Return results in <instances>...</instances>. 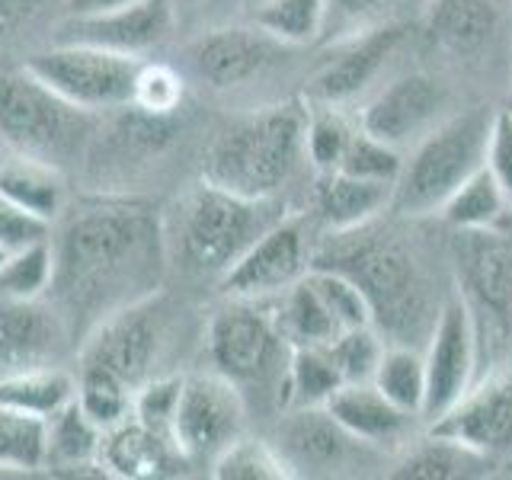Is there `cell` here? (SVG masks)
I'll return each instance as SVG.
<instances>
[{"mask_svg":"<svg viewBox=\"0 0 512 480\" xmlns=\"http://www.w3.org/2000/svg\"><path fill=\"white\" fill-rule=\"evenodd\" d=\"M52 253L48 301L80 346L106 317L157 295L167 269L164 221L138 199H87L52 231Z\"/></svg>","mask_w":512,"mask_h":480,"instance_id":"cell-1","label":"cell"},{"mask_svg":"<svg viewBox=\"0 0 512 480\" xmlns=\"http://www.w3.org/2000/svg\"><path fill=\"white\" fill-rule=\"evenodd\" d=\"M311 269H330L356 282L372 311V327L388 346L416 349L436 327L442 304L436 308L432 301L420 260L378 218L349 231H327L311 253Z\"/></svg>","mask_w":512,"mask_h":480,"instance_id":"cell-2","label":"cell"},{"mask_svg":"<svg viewBox=\"0 0 512 480\" xmlns=\"http://www.w3.org/2000/svg\"><path fill=\"white\" fill-rule=\"evenodd\" d=\"M308 106L288 100L231 122L205 154L202 180L247 199H279L304 151Z\"/></svg>","mask_w":512,"mask_h":480,"instance_id":"cell-3","label":"cell"},{"mask_svg":"<svg viewBox=\"0 0 512 480\" xmlns=\"http://www.w3.org/2000/svg\"><path fill=\"white\" fill-rule=\"evenodd\" d=\"M282 218L279 199H247L202 180L180 202L173 247L189 272L221 279Z\"/></svg>","mask_w":512,"mask_h":480,"instance_id":"cell-4","label":"cell"},{"mask_svg":"<svg viewBox=\"0 0 512 480\" xmlns=\"http://www.w3.org/2000/svg\"><path fill=\"white\" fill-rule=\"evenodd\" d=\"M493 116L490 109L448 116L413 144L391 196V208L400 218L436 215L452 192L487 164Z\"/></svg>","mask_w":512,"mask_h":480,"instance_id":"cell-5","label":"cell"},{"mask_svg":"<svg viewBox=\"0 0 512 480\" xmlns=\"http://www.w3.org/2000/svg\"><path fill=\"white\" fill-rule=\"evenodd\" d=\"M93 132L96 112L64 100L26 64L0 71V141L13 154L64 170L84 157Z\"/></svg>","mask_w":512,"mask_h":480,"instance_id":"cell-6","label":"cell"},{"mask_svg":"<svg viewBox=\"0 0 512 480\" xmlns=\"http://www.w3.org/2000/svg\"><path fill=\"white\" fill-rule=\"evenodd\" d=\"M452 260L477 336V362L503 359L512 349V240L503 231H455Z\"/></svg>","mask_w":512,"mask_h":480,"instance_id":"cell-7","label":"cell"},{"mask_svg":"<svg viewBox=\"0 0 512 480\" xmlns=\"http://www.w3.org/2000/svg\"><path fill=\"white\" fill-rule=\"evenodd\" d=\"M208 356L215 372L234 381L240 394L247 388L285 391L292 346L282 340L263 301L228 298L208 320Z\"/></svg>","mask_w":512,"mask_h":480,"instance_id":"cell-8","label":"cell"},{"mask_svg":"<svg viewBox=\"0 0 512 480\" xmlns=\"http://www.w3.org/2000/svg\"><path fill=\"white\" fill-rule=\"evenodd\" d=\"M141 64L144 61L135 55L84 42H61L58 48L26 58V68L39 80H45L64 100L90 112L125 109L132 103Z\"/></svg>","mask_w":512,"mask_h":480,"instance_id":"cell-9","label":"cell"},{"mask_svg":"<svg viewBox=\"0 0 512 480\" xmlns=\"http://www.w3.org/2000/svg\"><path fill=\"white\" fill-rule=\"evenodd\" d=\"M247 404L221 372L186 375L176 397L170 436L189 468H212L215 458L244 436Z\"/></svg>","mask_w":512,"mask_h":480,"instance_id":"cell-10","label":"cell"},{"mask_svg":"<svg viewBox=\"0 0 512 480\" xmlns=\"http://www.w3.org/2000/svg\"><path fill=\"white\" fill-rule=\"evenodd\" d=\"M272 445L279 448L292 477L352 474L378 452L352 436L327 407H288Z\"/></svg>","mask_w":512,"mask_h":480,"instance_id":"cell-11","label":"cell"},{"mask_svg":"<svg viewBox=\"0 0 512 480\" xmlns=\"http://www.w3.org/2000/svg\"><path fill=\"white\" fill-rule=\"evenodd\" d=\"M164 346V330L154 311V298L132 304L106 317L84 343H80V368L103 372L135 391L154 378V365Z\"/></svg>","mask_w":512,"mask_h":480,"instance_id":"cell-12","label":"cell"},{"mask_svg":"<svg viewBox=\"0 0 512 480\" xmlns=\"http://www.w3.org/2000/svg\"><path fill=\"white\" fill-rule=\"evenodd\" d=\"M311 240L304 221L282 218L218 279L224 298L269 301L292 288L311 269Z\"/></svg>","mask_w":512,"mask_h":480,"instance_id":"cell-13","label":"cell"},{"mask_svg":"<svg viewBox=\"0 0 512 480\" xmlns=\"http://www.w3.org/2000/svg\"><path fill=\"white\" fill-rule=\"evenodd\" d=\"M423 362L426 397L420 416L426 423H436L477 381V336L461 295H452L439 308L436 327H432L426 340Z\"/></svg>","mask_w":512,"mask_h":480,"instance_id":"cell-14","label":"cell"},{"mask_svg":"<svg viewBox=\"0 0 512 480\" xmlns=\"http://www.w3.org/2000/svg\"><path fill=\"white\" fill-rule=\"evenodd\" d=\"M445 109L448 93L436 77L404 74L365 103L359 128L400 151L404 144H416L426 132H432L442 122Z\"/></svg>","mask_w":512,"mask_h":480,"instance_id":"cell-15","label":"cell"},{"mask_svg":"<svg viewBox=\"0 0 512 480\" xmlns=\"http://www.w3.org/2000/svg\"><path fill=\"white\" fill-rule=\"evenodd\" d=\"M404 23H381L372 29L352 32L346 39H336V52L327 64H320L308 80V103L343 106L356 100L375 84V77L391 61L397 45L404 42Z\"/></svg>","mask_w":512,"mask_h":480,"instance_id":"cell-16","label":"cell"},{"mask_svg":"<svg viewBox=\"0 0 512 480\" xmlns=\"http://www.w3.org/2000/svg\"><path fill=\"white\" fill-rule=\"evenodd\" d=\"M429 432L471 445L487 458L512 452V368L474 381L452 410L429 423Z\"/></svg>","mask_w":512,"mask_h":480,"instance_id":"cell-17","label":"cell"},{"mask_svg":"<svg viewBox=\"0 0 512 480\" xmlns=\"http://www.w3.org/2000/svg\"><path fill=\"white\" fill-rule=\"evenodd\" d=\"M279 39L260 26H218L189 45V64L199 80L215 90H231L266 74L282 55Z\"/></svg>","mask_w":512,"mask_h":480,"instance_id":"cell-18","label":"cell"},{"mask_svg":"<svg viewBox=\"0 0 512 480\" xmlns=\"http://www.w3.org/2000/svg\"><path fill=\"white\" fill-rule=\"evenodd\" d=\"M71 333L48 298H0V378L55 365Z\"/></svg>","mask_w":512,"mask_h":480,"instance_id":"cell-19","label":"cell"},{"mask_svg":"<svg viewBox=\"0 0 512 480\" xmlns=\"http://www.w3.org/2000/svg\"><path fill=\"white\" fill-rule=\"evenodd\" d=\"M176 26L173 0H135V4L96 13V16H74L64 26V42L100 45L109 52L122 55H144L151 48L164 45Z\"/></svg>","mask_w":512,"mask_h":480,"instance_id":"cell-20","label":"cell"},{"mask_svg":"<svg viewBox=\"0 0 512 480\" xmlns=\"http://www.w3.org/2000/svg\"><path fill=\"white\" fill-rule=\"evenodd\" d=\"M100 468L116 477H164L176 474V468H189L176 448L170 432H160L138 416L109 426L100 442Z\"/></svg>","mask_w":512,"mask_h":480,"instance_id":"cell-21","label":"cell"},{"mask_svg":"<svg viewBox=\"0 0 512 480\" xmlns=\"http://www.w3.org/2000/svg\"><path fill=\"white\" fill-rule=\"evenodd\" d=\"M324 407L352 432V436L372 448H397L410 442L413 436L416 413H407L397 404H391L372 381L340 384Z\"/></svg>","mask_w":512,"mask_h":480,"instance_id":"cell-22","label":"cell"},{"mask_svg":"<svg viewBox=\"0 0 512 480\" xmlns=\"http://www.w3.org/2000/svg\"><path fill=\"white\" fill-rule=\"evenodd\" d=\"M503 29L500 0H426V32L452 55H477Z\"/></svg>","mask_w":512,"mask_h":480,"instance_id":"cell-23","label":"cell"},{"mask_svg":"<svg viewBox=\"0 0 512 480\" xmlns=\"http://www.w3.org/2000/svg\"><path fill=\"white\" fill-rule=\"evenodd\" d=\"M394 186L359 180L343 170L317 173L314 186V215L327 231H349L359 224L375 221L391 205Z\"/></svg>","mask_w":512,"mask_h":480,"instance_id":"cell-24","label":"cell"},{"mask_svg":"<svg viewBox=\"0 0 512 480\" xmlns=\"http://www.w3.org/2000/svg\"><path fill=\"white\" fill-rule=\"evenodd\" d=\"M272 320H276V330L282 333V340L298 349V346H327L333 336H340L333 314L327 311L324 298L317 295V288L311 276L298 279L292 288H285L282 295L263 301Z\"/></svg>","mask_w":512,"mask_h":480,"instance_id":"cell-25","label":"cell"},{"mask_svg":"<svg viewBox=\"0 0 512 480\" xmlns=\"http://www.w3.org/2000/svg\"><path fill=\"white\" fill-rule=\"evenodd\" d=\"M0 192L48 224L64 215V176L42 160L16 154L10 164L0 167Z\"/></svg>","mask_w":512,"mask_h":480,"instance_id":"cell-26","label":"cell"},{"mask_svg":"<svg viewBox=\"0 0 512 480\" xmlns=\"http://www.w3.org/2000/svg\"><path fill=\"white\" fill-rule=\"evenodd\" d=\"M74 397H77V378L58 365H42L0 378V404L29 416H39V420H52Z\"/></svg>","mask_w":512,"mask_h":480,"instance_id":"cell-27","label":"cell"},{"mask_svg":"<svg viewBox=\"0 0 512 480\" xmlns=\"http://www.w3.org/2000/svg\"><path fill=\"white\" fill-rule=\"evenodd\" d=\"M490 468V458L471 445H461L445 436H429L416 442L407 458L391 471V477L404 480H461V477H480Z\"/></svg>","mask_w":512,"mask_h":480,"instance_id":"cell-28","label":"cell"},{"mask_svg":"<svg viewBox=\"0 0 512 480\" xmlns=\"http://www.w3.org/2000/svg\"><path fill=\"white\" fill-rule=\"evenodd\" d=\"M512 212L500 183L493 180L487 164L480 167L471 180H464L452 199H448L439 215L452 231H503V224Z\"/></svg>","mask_w":512,"mask_h":480,"instance_id":"cell-29","label":"cell"},{"mask_svg":"<svg viewBox=\"0 0 512 480\" xmlns=\"http://www.w3.org/2000/svg\"><path fill=\"white\" fill-rule=\"evenodd\" d=\"M45 426H48L45 468H71L74 471V468L100 464L103 429L80 410L77 397L64 410H58L52 420H45Z\"/></svg>","mask_w":512,"mask_h":480,"instance_id":"cell-30","label":"cell"},{"mask_svg":"<svg viewBox=\"0 0 512 480\" xmlns=\"http://www.w3.org/2000/svg\"><path fill=\"white\" fill-rule=\"evenodd\" d=\"M343 378L324 346H298L288 356L285 404L288 407H324Z\"/></svg>","mask_w":512,"mask_h":480,"instance_id":"cell-31","label":"cell"},{"mask_svg":"<svg viewBox=\"0 0 512 480\" xmlns=\"http://www.w3.org/2000/svg\"><path fill=\"white\" fill-rule=\"evenodd\" d=\"M375 388L407 413H423L426 397V362L423 352L413 346H384V356L372 378Z\"/></svg>","mask_w":512,"mask_h":480,"instance_id":"cell-32","label":"cell"},{"mask_svg":"<svg viewBox=\"0 0 512 480\" xmlns=\"http://www.w3.org/2000/svg\"><path fill=\"white\" fill-rule=\"evenodd\" d=\"M327 20V0H266L253 10V23L285 45L320 39Z\"/></svg>","mask_w":512,"mask_h":480,"instance_id":"cell-33","label":"cell"},{"mask_svg":"<svg viewBox=\"0 0 512 480\" xmlns=\"http://www.w3.org/2000/svg\"><path fill=\"white\" fill-rule=\"evenodd\" d=\"M45 442V420L0 404V468L23 474L45 468Z\"/></svg>","mask_w":512,"mask_h":480,"instance_id":"cell-34","label":"cell"},{"mask_svg":"<svg viewBox=\"0 0 512 480\" xmlns=\"http://www.w3.org/2000/svg\"><path fill=\"white\" fill-rule=\"evenodd\" d=\"M55 276V253L52 237L39 240V244L7 253L4 266H0V298H48Z\"/></svg>","mask_w":512,"mask_h":480,"instance_id":"cell-35","label":"cell"},{"mask_svg":"<svg viewBox=\"0 0 512 480\" xmlns=\"http://www.w3.org/2000/svg\"><path fill=\"white\" fill-rule=\"evenodd\" d=\"M352 128L343 112L336 106H324V103H308V128H304V151H308V160L317 173H333L340 170L343 154L349 148Z\"/></svg>","mask_w":512,"mask_h":480,"instance_id":"cell-36","label":"cell"},{"mask_svg":"<svg viewBox=\"0 0 512 480\" xmlns=\"http://www.w3.org/2000/svg\"><path fill=\"white\" fill-rule=\"evenodd\" d=\"M212 474L218 480H285L292 477L288 464L282 461L279 448L263 439L240 436L215 458Z\"/></svg>","mask_w":512,"mask_h":480,"instance_id":"cell-37","label":"cell"},{"mask_svg":"<svg viewBox=\"0 0 512 480\" xmlns=\"http://www.w3.org/2000/svg\"><path fill=\"white\" fill-rule=\"evenodd\" d=\"M384 336L368 324V327H352L343 330L340 336L324 346L327 356L333 359L336 372H340L343 384H359V381H372L375 368L384 356Z\"/></svg>","mask_w":512,"mask_h":480,"instance_id":"cell-38","label":"cell"},{"mask_svg":"<svg viewBox=\"0 0 512 480\" xmlns=\"http://www.w3.org/2000/svg\"><path fill=\"white\" fill-rule=\"evenodd\" d=\"M400 167H404V157H400L397 148L384 144L378 138H372L362 128H356L352 135L349 148L343 154V164L340 170L349 176H359V180H375V183H397Z\"/></svg>","mask_w":512,"mask_h":480,"instance_id":"cell-39","label":"cell"},{"mask_svg":"<svg viewBox=\"0 0 512 480\" xmlns=\"http://www.w3.org/2000/svg\"><path fill=\"white\" fill-rule=\"evenodd\" d=\"M308 276L317 288V295L324 298L327 311L333 314L336 327L352 330V327H368L372 324V311H368V301L359 292L356 282H349L340 272H330V269H308Z\"/></svg>","mask_w":512,"mask_h":480,"instance_id":"cell-40","label":"cell"},{"mask_svg":"<svg viewBox=\"0 0 512 480\" xmlns=\"http://www.w3.org/2000/svg\"><path fill=\"white\" fill-rule=\"evenodd\" d=\"M183 103V77L176 74L167 64H141L138 80H135V93L132 103L138 112H148V116L160 119H173V112Z\"/></svg>","mask_w":512,"mask_h":480,"instance_id":"cell-41","label":"cell"},{"mask_svg":"<svg viewBox=\"0 0 512 480\" xmlns=\"http://www.w3.org/2000/svg\"><path fill=\"white\" fill-rule=\"evenodd\" d=\"M397 4L400 0H327V20H324V32H320V36L346 39L352 32L391 23L388 10Z\"/></svg>","mask_w":512,"mask_h":480,"instance_id":"cell-42","label":"cell"},{"mask_svg":"<svg viewBox=\"0 0 512 480\" xmlns=\"http://www.w3.org/2000/svg\"><path fill=\"white\" fill-rule=\"evenodd\" d=\"M52 228L55 224L36 218L0 192V247L7 253L32 247V244H39V240H48L52 237Z\"/></svg>","mask_w":512,"mask_h":480,"instance_id":"cell-43","label":"cell"},{"mask_svg":"<svg viewBox=\"0 0 512 480\" xmlns=\"http://www.w3.org/2000/svg\"><path fill=\"white\" fill-rule=\"evenodd\" d=\"M487 170L500 183L506 202L512 205V116L506 109H496L490 144H487Z\"/></svg>","mask_w":512,"mask_h":480,"instance_id":"cell-44","label":"cell"},{"mask_svg":"<svg viewBox=\"0 0 512 480\" xmlns=\"http://www.w3.org/2000/svg\"><path fill=\"white\" fill-rule=\"evenodd\" d=\"M45 4H48V0H0V29L26 20V16H32Z\"/></svg>","mask_w":512,"mask_h":480,"instance_id":"cell-45","label":"cell"},{"mask_svg":"<svg viewBox=\"0 0 512 480\" xmlns=\"http://www.w3.org/2000/svg\"><path fill=\"white\" fill-rule=\"evenodd\" d=\"M128 4H135V0H68L74 16H96V13H109V10H119Z\"/></svg>","mask_w":512,"mask_h":480,"instance_id":"cell-46","label":"cell"},{"mask_svg":"<svg viewBox=\"0 0 512 480\" xmlns=\"http://www.w3.org/2000/svg\"><path fill=\"white\" fill-rule=\"evenodd\" d=\"M244 4H247L250 10H256V7H260V4H266V0H244Z\"/></svg>","mask_w":512,"mask_h":480,"instance_id":"cell-47","label":"cell"},{"mask_svg":"<svg viewBox=\"0 0 512 480\" xmlns=\"http://www.w3.org/2000/svg\"><path fill=\"white\" fill-rule=\"evenodd\" d=\"M4 260H7V250H4V247H0V266H4Z\"/></svg>","mask_w":512,"mask_h":480,"instance_id":"cell-48","label":"cell"},{"mask_svg":"<svg viewBox=\"0 0 512 480\" xmlns=\"http://www.w3.org/2000/svg\"><path fill=\"white\" fill-rule=\"evenodd\" d=\"M503 109H506V112H509V116H512V96H509V103H506Z\"/></svg>","mask_w":512,"mask_h":480,"instance_id":"cell-49","label":"cell"},{"mask_svg":"<svg viewBox=\"0 0 512 480\" xmlns=\"http://www.w3.org/2000/svg\"><path fill=\"white\" fill-rule=\"evenodd\" d=\"M186 4H202V0H186Z\"/></svg>","mask_w":512,"mask_h":480,"instance_id":"cell-50","label":"cell"}]
</instances>
